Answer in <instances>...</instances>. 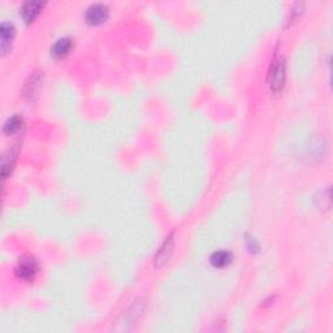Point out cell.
I'll return each mask as SVG.
<instances>
[{
  "label": "cell",
  "mask_w": 333,
  "mask_h": 333,
  "mask_svg": "<svg viewBox=\"0 0 333 333\" xmlns=\"http://www.w3.org/2000/svg\"><path fill=\"white\" fill-rule=\"evenodd\" d=\"M38 272V263L34 258L25 257L20 260L17 268H16V274L20 279L25 280V281H30L35 277Z\"/></svg>",
  "instance_id": "2"
},
{
  "label": "cell",
  "mask_w": 333,
  "mask_h": 333,
  "mask_svg": "<svg viewBox=\"0 0 333 333\" xmlns=\"http://www.w3.org/2000/svg\"><path fill=\"white\" fill-rule=\"evenodd\" d=\"M43 3L40 2H26L21 8V14L26 23H31L38 16V13L42 9Z\"/></svg>",
  "instance_id": "5"
},
{
  "label": "cell",
  "mask_w": 333,
  "mask_h": 333,
  "mask_svg": "<svg viewBox=\"0 0 333 333\" xmlns=\"http://www.w3.org/2000/svg\"><path fill=\"white\" fill-rule=\"evenodd\" d=\"M0 35H2V51H3V54H7V51L11 48V40L14 35L13 25L9 23L2 24Z\"/></svg>",
  "instance_id": "6"
},
{
  "label": "cell",
  "mask_w": 333,
  "mask_h": 333,
  "mask_svg": "<svg viewBox=\"0 0 333 333\" xmlns=\"http://www.w3.org/2000/svg\"><path fill=\"white\" fill-rule=\"evenodd\" d=\"M72 47V40L69 38H61V39L56 40L54 46H52L51 51L52 55L56 57H63L69 52Z\"/></svg>",
  "instance_id": "7"
},
{
  "label": "cell",
  "mask_w": 333,
  "mask_h": 333,
  "mask_svg": "<svg viewBox=\"0 0 333 333\" xmlns=\"http://www.w3.org/2000/svg\"><path fill=\"white\" fill-rule=\"evenodd\" d=\"M173 246H175L173 235H170L165 240H164L163 245L160 246V248H159L158 253H156L155 259H154V264H155V267L160 268L161 265H164L168 260H170L171 255H172L173 253Z\"/></svg>",
  "instance_id": "4"
},
{
  "label": "cell",
  "mask_w": 333,
  "mask_h": 333,
  "mask_svg": "<svg viewBox=\"0 0 333 333\" xmlns=\"http://www.w3.org/2000/svg\"><path fill=\"white\" fill-rule=\"evenodd\" d=\"M232 262V254L225 250H219V252L214 253L211 257V263L218 267V268H223L225 265H228Z\"/></svg>",
  "instance_id": "8"
},
{
  "label": "cell",
  "mask_w": 333,
  "mask_h": 333,
  "mask_svg": "<svg viewBox=\"0 0 333 333\" xmlns=\"http://www.w3.org/2000/svg\"><path fill=\"white\" fill-rule=\"evenodd\" d=\"M21 127H23V119H21L20 116H13V117L7 120V122L3 127V130L7 134H12V133H16L17 130H20Z\"/></svg>",
  "instance_id": "9"
},
{
  "label": "cell",
  "mask_w": 333,
  "mask_h": 333,
  "mask_svg": "<svg viewBox=\"0 0 333 333\" xmlns=\"http://www.w3.org/2000/svg\"><path fill=\"white\" fill-rule=\"evenodd\" d=\"M286 64L285 59L282 56L275 57L271 63L268 71V77H267V82L274 93H279L285 84V76H286Z\"/></svg>",
  "instance_id": "1"
},
{
  "label": "cell",
  "mask_w": 333,
  "mask_h": 333,
  "mask_svg": "<svg viewBox=\"0 0 333 333\" xmlns=\"http://www.w3.org/2000/svg\"><path fill=\"white\" fill-rule=\"evenodd\" d=\"M108 13H110V9H108L107 6L96 3L89 7L88 11H86L85 18L91 25H99V24H103L107 20Z\"/></svg>",
  "instance_id": "3"
}]
</instances>
